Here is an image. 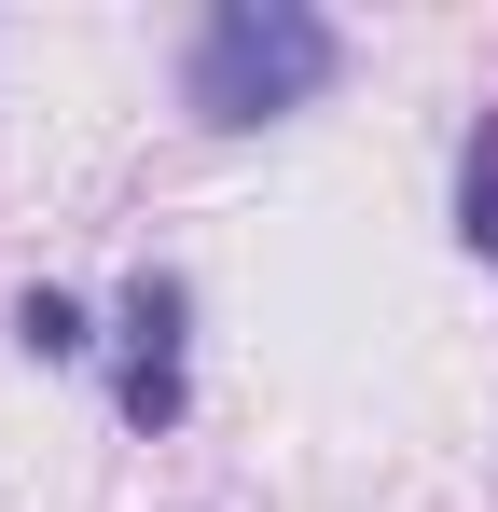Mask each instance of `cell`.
<instances>
[{
  "label": "cell",
  "instance_id": "obj_3",
  "mask_svg": "<svg viewBox=\"0 0 498 512\" xmlns=\"http://www.w3.org/2000/svg\"><path fill=\"white\" fill-rule=\"evenodd\" d=\"M457 250L498 277V97L457 125Z\"/></svg>",
  "mask_w": 498,
  "mask_h": 512
},
{
  "label": "cell",
  "instance_id": "obj_2",
  "mask_svg": "<svg viewBox=\"0 0 498 512\" xmlns=\"http://www.w3.org/2000/svg\"><path fill=\"white\" fill-rule=\"evenodd\" d=\"M111 402H125L139 443H166L194 416V277L180 263H139L111 291Z\"/></svg>",
  "mask_w": 498,
  "mask_h": 512
},
{
  "label": "cell",
  "instance_id": "obj_1",
  "mask_svg": "<svg viewBox=\"0 0 498 512\" xmlns=\"http://www.w3.org/2000/svg\"><path fill=\"white\" fill-rule=\"evenodd\" d=\"M346 84V28H332L319 0H208L194 14V42H180V111L194 125H291V111H319Z\"/></svg>",
  "mask_w": 498,
  "mask_h": 512
},
{
  "label": "cell",
  "instance_id": "obj_4",
  "mask_svg": "<svg viewBox=\"0 0 498 512\" xmlns=\"http://www.w3.org/2000/svg\"><path fill=\"white\" fill-rule=\"evenodd\" d=\"M14 346H28V360H83V346H97V319H83V291H56V277H28V291H14Z\"/></svg>",
  "mask_w": 498,
  "mask_h": 512
}]
</instances>
